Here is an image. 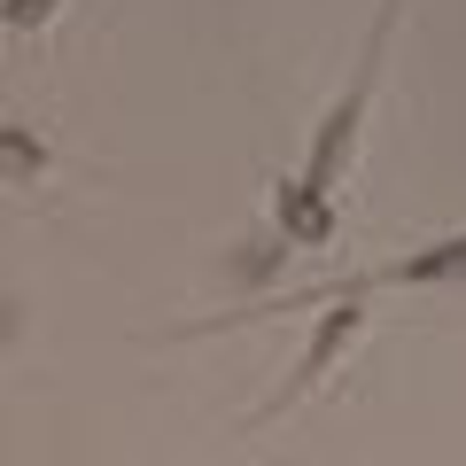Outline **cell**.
Segmentation results:
<instances>
[{
    "label": "cell",
    "instance_id": "obj_1",
    "mask_svg": "<svg viewBox=\"0 0 466 466\" xmlns=\"http://www.w3.org/2000/svg\"><path fill=\"white\" fill-rule=\"evenodd\" d=\"M397 16H404V0H381L373 39H366V55H358V70H350V86L334 94V109L319 116L311 156H303V179H296V187H311V195H334V179H342L350 148H358V125H366V101H373V86H381V55H389V32H397Z\"/></svg>",
    "mask_w": 466,
    "mask_h": 466
},
{
    "label": "cell",
    "instance_id": "obj_2",
    "mask_svg": "<svg viewBox=\"0 0 466 466\" xmlns=\"http://www.w3.org/2000/svg\"><path fill=\"white\" fill-rule=\"evenodd\" d=\"M366 296H373L366 280H350L342 296L327 303V319H319V334H311V350H303V358H296V373H288V381L272 389L265 404H257V420H249V428H265V420H280L288 404L303 397V389H319V381H327V366H334V358H342L350 342H358V327H366Z\"/></svg>",
    "mask_w": 466,
    "mask_h": 466
},
{
    "label": "cell",
    "instance_id": "obj_3",
    "mask_svg": "<svg viewBox=\"0 0 466 466\" xmlns=\"http://www.w3.org/2000/svg\"><path fill=\"white\" fill-rule=\"evenodd\" d=\"M272 218H280L288 249H327L334 241V195H311V187H296V179L272 195Z\"/></svg>",
    "mask_w": 466,
    "mask_h": 466
},
{
    "label": "cell",
    "instance_id": "obj_4",
    "mask_svg": "<svg viewBox=\"0 0 466 466\" xmlns=\"http://www.w3.org/2000/svg\"><path fill=\"white\" fill-rule=\"evenodd\" d=\"M366 280H381V288H420V280H466V233H443V241H428V249H412V257H397V265L366 272Z\"/></svg>",
    "mask_w": 466,
    "mask_h": 466
},
{
    "label": "cell",
    "instance_id": "obj_5",
    "mask_svg": "<svg viewBox=\"0 0 466 466\" xmlns=\"http://www.w3.org/2000/svg\"><path fill=\"white\" fill-rule=\"evenodd\" d=\"M55 8H63V0H8L0 24H8V32H39V24H55Z\"/></svg>",
    "mask_w": 466,
    "mask_h": 466
}]
</instances>
